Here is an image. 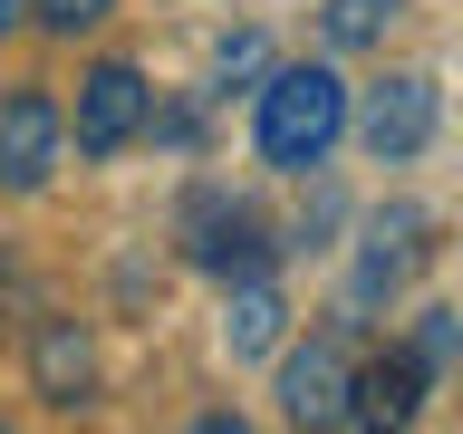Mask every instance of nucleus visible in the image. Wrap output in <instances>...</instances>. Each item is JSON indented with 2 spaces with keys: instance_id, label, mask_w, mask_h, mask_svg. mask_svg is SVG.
<instances>
[{
  "instance_id": "nucleus-1",
  "label": "nucleus",
  "mask_w": 463,
  "mask_h": 434,
  "mask_svg": "<svg viewBox=\"0 0 463 434\" xmlns=\"http://www.w3.org/2000/svg\"><path fill=\"white\" fill-rule=\"evenodd\" d=\"M338 136H347V87L328 78V68H280V78L260 87V116H251L260 165L309 174V165H328Z\"/></svg>"
},
{
  "instance_id": "nucleus-2",
  "label": "nucleus",
  "mask_w": 463,
  "mask_h": 434,
  "mask_svg": "<svg viewBox=\"0 0 463 434\" xmlns=\"http://www.w3.org/2000/svg\"><path fill=\"white\" fill-rule=\"evenodd\" d=\"M68 155V116L49 87H10L0 97V193H39Z\"/></svg>"
},
{
  "instance_id": "nucleus-3",
  "label": "nucleus",
  "mask_w": 463,
  "mask_h": 434,
  "mask_svg": "<svg viewBox=\"0 0 463 434\" xmlns=\"http://www.w3.org/2000/svg\"><path fill=\"white\" fill-rule=\"evenodd\" d=\"M145 116H155V87H145L126 58L87 68V78H78V155H87V165L126 155V145L145 136Z\"/></svg>"
},
{
  "instance_id": "nucleus-4",
  "label": "nucleus",
  "mask_w": 463,
  "mask_h": 434,
  "mask_svg": "<svg viewBox=\"0 0 463 434\" xmlns=\"http://www.w3.org/2000/svg\"><path fill=\"white\" fill-rule=\"evenodd\" d=\"M357 136H367V155L376 165H415L434 145V78H386V87H367V116H357Z\"/></svg>"
},
{
  "instance_id": "nucleus-5",
  "label": "nucleus",
  "mask_w": 463,
  "mask_h": 434,
  "mask_svg": "<svg viewBox=\"0 0 463 434\" xmlns=\"http://www.w3.org/2000/svg\"><path fill=\"white\" fill-rule=\"evenodd\" d=\"M184 251L213 270V280H251V270H270V241H260V222L241 212V203H222V193H203L194 203V241Z\"/></svg>"
},
{
  "instance_id": "nucleus-6",
  "label": "nucleus",
  "mask_w": 463,
  "mask_h": 434,
  "mask_svg": "<svg viewBox=\"0 0 463 434\" xmlns=\"http://www.w3.org/2000/svg\"><path fill=\"white\" fill-rule=\"evenodd\" d=\"M280 415L289 425H347V347L338 338H309L280 367Z\"/></svg>"
},
{
  "instance_id": "nucleus-7",
  "label": "nucleus",
  "mask_w": 463,
  "mask_h": 434,
  "mask_svg": "<svg viewBox=\"0 0 463 434\" xmlns=\"http://www.w3.org/2000/svg\"><path fill=\"white\" fill-rule=\"evenodd\" d=\"M415 405H425V357L415 347H386L376 367L347 376V425H405Z\"/></svg>"
},
{
  "instance_id": "nucleus-8",
  "label": "nucleus",
  "mask_w": 463,
  "mask_h": 434,
  "mask_svg": "<svg viewBox=\"0 0 463 434\" xmlns=\"http://www.w3.org/2000/svg\"><path fill=\"white\" fill-rule=\"evenodd\" d=\"M87 386H97L87 338L68 328V318H49V328H39V396H49V405H87Z\"/></svg>"
},
{
  "instance_id": "nucleus-9",
  "label": "nucleus",
  "mask_w": 463,
  "mask_h": 434,
  "mask_svg": "<svg viewBox=\"0 0 463 434\" xmlns=\"http://www.w3.org/2000/svg\"><path fill=\"white\" fill-rule=\"evenodd\" d=\"M280 289H270V280H260V270H251V280H232V318H222V338H232V357H260V347H280Z\"/></svg>"
},
{
  "instance_id": "nucleus-10",
  "label": "nucleus",
  "mask_w": 463,
  "mask_h": 434,
  "mask_svg": "<svg viewBox=\"0 0 463 434\" xmlns=\"http://www.w3.org/2000/svg\"><path fill=\"white\" fill-rule=\"evenodd\" d=\"M396 10H405V0H328L318 29H328V49H376V39L396 29Z\"/></svg>"
},
{
  "instance_id": "nucleus-11",
  "label": "nucleus",
  "mask_w": 463,
  "mask_h": 434,
  "mask_svg": "<svg viewBox=\"0 0 463 434\" xmlns=\"http://www.w3.org/2000/svg\"><path fill=\"white\" fill-rule=\"evenodd\" d=\"M29 10H39V29H58V39H78V29H97L116 10V0H29Z\"/></svg>"
},
{
  "instance_id": "nucleus-12",
  "label": "nucleus",
  "mask_w": 463,
  "mask_h": 434,
  "mask_svg": "<svg viewBox=\"0 0 463 434\" xmlns=\"http://www.w3.org/2000/svg\"><path fill=\"white\" fill-rule=\"evenodd\" d=\"M415 357H425V376H434V367H454V309H425V328H415Z\"/></svg>"
},
{
  "instance_id": "nucleus-13",
  "label": "nucleus",
  "mask_w": 463,
  "mask_h": 434,
  "mask_svg": "<svg viewBox=\"0 0 463 434\" xmlns=\"http://www.w3.org/2000/svg\"><path fill=\"white\" fill-rule=\"evenodd\" d=\"M251 68H260V39H251V29H241V39H232V49H222V78H251Z\"/></svg>"
},
{
  "instance_id": "nucleus-14",
  "label": "nucleus",
  "mask_w": 463,
  "mask_h": 434,
  "mask_svg": "<svg viewBox=\"0 0 463 434\" xmlns=\"http://www.w3.org/2000/svg\"><path fill=\"white\" fill-rule=\"evenodd\" d=\"M20 10H29V0H0V39H10V29H20Z\"/></svg>"
}]
</instances>
